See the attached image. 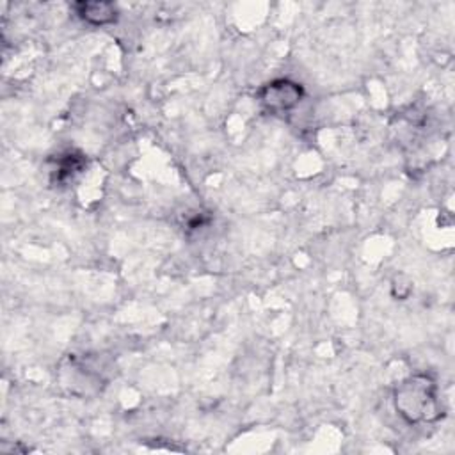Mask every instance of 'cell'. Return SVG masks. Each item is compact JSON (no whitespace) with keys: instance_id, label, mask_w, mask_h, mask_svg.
Listing matches in <instances>:
<instances>
[{"instance_id":"3957f363","label":"cell","mask_w":455,"mask_h":455,"mask_svg":"<svg viewBox=\"0 0 455 455\" xmlns=\"http://www.w3.org/2000/svg\"><path fill=\"white\" fill-rule=\"evenodd\" d=\"M73 9L76 16L94 27H103L110 25L117 20L119 11L112 2H101V0H82L75 2Z\"/></svg>"},{"instance_id":"7a4b0ae2","label":"cell","mask_w":455,"mask_h":455,"mask_svg":"<svg viewBox=\"0 0 455 455\" xmlns=\"http://www.w3.org/2000/svg\"><path fill=\"white\" fill-rule=\"evenodd\" d=\"M304 98V87L290 78H275L258 91V101L268 114L281 116L291 112Z\"/></svg>"},{"instance_id":"277c9868","label":"cell","mask_w":455,"mask_h":455,"mask_svg":"<svg viewBox=\"0 0 455 455\" xmlns=\"http://www.w3.org/2000/svg\"><path fill=\"white\" fill-rule=\"evenodd\" d=\"M411 291H412V283H411L405 275H396V277L393 279L391 293H393L395 299L403 300V299H407V297L411 295Z\"/></svg>"},{"instance_id":"6da1fadb","label":"cell","mask_w":455,"mask_h":455,"mask_svg":"<svg viewBox=\"0 0 455 455\" xmlns=\"http://www.w3.org/2000/svg\"><path fill=\"white\" fill-rule=\"evenodd\" d=\"M393 405L409 425L434 423L444 414L437 384L428 373H412L400 380L393 391Z\"/></svg>"}]
</instances>
